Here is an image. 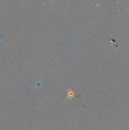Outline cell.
<instances>
[{"label": "cell", "instance_id": "obj_1", "mask_svg": "<svg viewBox=\"0 0 129 130\" xmlns=\"http://www.w3.org/2000/svg\"><path fill=\"white\" fill-rule=\"evenodd\" d=\"M75 94L74 91L72 90V89H70V90H67V98H66L65 100H72L73 98H75Z\"/></svg>", "mask_w": 129, "mask_h": 130}]
</instances>
